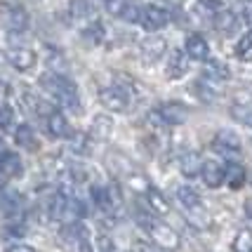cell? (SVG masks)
Instances as JSON below:
<instances>
[{"label":"cell","mask_w":252,"mask_h":252,"mask_svg":"<svg viewBox=\"0 0 252 252\" xmlns=\"http://www.w3.org/2000/svg\"><path fill=\"white\" fill-rule=\"evenodd\" d=\"M7 252H35L33 248H29V245H10L7 248Z\"/></svg>","instance_id":"cell-32"},{"label":"cell","mask_w":252,"mask_h":252,"mask_svg":"<svg viewBox=\"0 0 252 252\" xmlns=\"http://www.w3.org/2000/svg\"><path fill=\"white\" fill-rule=\"evenodd\" d=\"M167 22H170V12L165 7H160V5H144L139 10V22L137 24H142L149 33H154L158 29L167 26Z\"/></svg>","instance_id":"cell-10"},{"label":"cell","mask_w":252,"mask_h":252,"mask_svg":"<svg viewBox=\"0 0 252 252\" xmlns=\"http://www.w3.org/2000/svg\"><path fill=\"white\" fill-rule=\"evenodd\" d=\"M24 175V163L22 158L14 154V151H5L0 156V177L5 179H17Z\"/></svg>","instance_id":"cell-15"},{"label":"cell","mask_w":252,"mask_h":252,"mask_svg":"<svg viewBox=\"0 0 252 252\" xmlns=\"http://www.w3.org/2000/svg\"><path fill=\"white\" fill-rule=\"evenodd\" d=\"M193 92L198 94L200 101H205V104H212V101H217L221 97V90L217 85H212V80H203V78H198L196 83H193Z\"/></svg>","instance_id":"cell-20"},{"label":"cell","mask_w":252,"mask_h":252,"mask_svg":"<svg viewBox=\"0 0 252 252\" xmlns=\"http://www.w3.org/2000/svg\"><path fill=\"white\" fill-rule=\"evenodd\" d=\"M212 24H215V26H217L221 33L231 35V33L236 31V26H238V14H236L233 10H226V7H221V10L215 14Z\"/></svg>","instance_id":"cell-21"},{"label":"cell","mask_w":252,"mask_h":252,"mask_svg":"<svg viewBox=\"0 0 252 252\" xmlns=\"http://www.w3.org/2000/svg\"><path fill=\"white\" fill-rule=\"evenodd\" d=\"M99 101L113 113H127L132 106V94L123 85H106L99 90Z\"/></svg>","instance_id":"cell-6"},{"label":"cell","mask_w":252,"mask_h":252,"mask_svg":"<svg viewBox=\"0 0 252 252\" xmlns=\"http://www.w3.org/2000/svg\"><path fill=\"white\" fill-rule=\"evenodd\" d=\"M139 224H142V229L149 233V238H151L158 248H163V250H167V252L179 250L182 238H179V233H177L172 226H167L165 221H158V220H151V217L139 215Z\"/></svg>","instance_id":"cell-3"},{"label":"cell","mask_w":252,"mask_h":252,"mask_svg":"<svg viewBox=\"0 0 252 252\" xmlns=\"http://www.w3.org/2000/svg\"><path fill=\"white\" fill-rule=\"evenodd\" d=\"M142 196H144V200H146L149 210H154L156 215H167V212H170V203H167V198H165L158 189L149 187Z\"/></svg>","instance_id":"cell-19"},{"label":"cell","mask_w":252,"mask_h":252,"mask_svg":"<svg viewBox=\"0 0 252 252\" xmlns=\"http://www.w3.org/2000/svg\"><path fill=\"white\" fill-rule=\"evenodd\" d=\"M40 88L55 99V101H59L62 106H66V109L76 111V113L83 111L76 83L68 80L64 73H57V71H47V73H43V76H40Z\"/></svg>","instance_id":"cell-1"},{"label":"cell","mask_w":252,"mask_h":252,"mask_svg":"<svg viewBox=\"0 0 252 252\" xmlns=\"http://www.w3.org/2000/svg\"><path fill=\"white\" fill-rule=\"evenodd\" d=\"M200 165H203V158L196 154V151H189L179 158V170H182V175L184 177H196L200 175Z\"/></svg>","instance_id":"cell-23"},{"label":"cell","mask_w":252,"mask_h":252,"mask_svg":"<svg viewBox=\"0 0 252 252\" xmlns=\"http://www.w3.org/2000/svg\"><path fill=\"white\" fill-rule=\"evenodd\" d=\"M2 187H5V179H2V177H0V191H2Z\"/></svg>","instance_id":"cell-35"},{"label":"cell","mask_w":252,"mask_h":252,"mask_svg":"<svg viewBox=\"0 0 252 252\" xmlns=\"http://www.w3.org/2000/svg\"><path fill=\"white\" fill-rule=\"evenodd\" d=\"M139 5H134V2H121L118 5V10H116V14L121 17L123 22H130V24H137L139 22Z\"/></svg>","instance_id":"cell-27"},{"label":"cell","mask_w":252,"mask_h":252,"mask_svg":"<svg viewBox=\"0 0 252 252\" xmlns=\"http://www.w3.org/2000/svg\"><path fill=\"white\" fill-rule=\"evenodd\" d=\"M111 132H113V121L109 116H94V121H92V137L109 139Z\"/></svg>","instance_id":"cell-24"},{"label":"cell","mask_w":252,"mask_h":252,"mask_svg":"<svg viewBox=\"0 0 252 252\" xmlns=\"http://www.w3.org/2000/svg\"><path fill=\"white\" fill-rule=\"evenodd\" d=\"M167 52V40L163 35H146L139 45V57H142V64L151 66L156 62H160Z\"/></svg>","instance_id":"cell-8"},{"label":"cell","mask_w":252,"mask_h":252,"mask_svg":"<svg viewBox=\"0 0 252 252\" xmlns=\"http://www.w3.org/2000/svg\"><path fill=\"white\" fill-rule=\"evenodd\" d=\"M175 198H177V203H179V208L184 210V215H187V220L191 226H196V229H205V226H208L210 224L208 210L203 208V200H200L196 189L179 187L175 191Z\"/></svg>","instance_id":"cell-2"},{"label":"cell","mask_w":252,"mask_h":252,"mask_svg":"<svg viewBox=\"0 0 252 252\" xmlns=\"http://www.w3.org/2000/svg\"><path fill=\"white\" fill-rule=\"evenodd\" d=\"M224 184L233 191H238L245 184V167L238 160H229L224 165Z\"/></svg>","instance_id":"cell-16"},{"label":"cell","mask_w":252,"mask_h":252,"mask_svg":"<svg viewBox=\"0 0 252 252\" xmlns=\"http://www.w3.org/2000/svg\"><path fill=\"white\" fill-rule=\"evenodd\" d=\"M231 116L238 123H245V125L252 127V101H248V104H241V101L233 104V106H231Z\"/></svg>","instance_id":"cell-28"},{"label":"cell","mask_w":252,"mask_h":252,"mask_svg":"<svg viewBox=\"0 0 252 252\" xmlns=\"http://www.w3.org/2000/svg\"><path fill=\"white\" fill-rule=\"evenodd\" d=\"M233 52H236V57H238L241 62H248V64H250V62H252V33L243 35Z\"/></svg>","instance_id":"cell-29"},{"label":"cell","mask_w":252,"mask_h":252,"mask_svg":"<svg viewBox=\"0 0 252 252\" xmlns=\"http://www.w3.org/2000/svg\"><path fill=\"white\" fill-rule=\"evenodd\" d=\"M205 78L212 80V83H224V80L231 78V71L229 66L224 62H220V59H208L205 62Z\"/></svg>","instance_id":"cell-22"},{"label":"cell","mask_w":252,"mask_h":252,"mask_svg":"<svg viewBox=\"0 0 252 252\" xmlns=\"http://www.w3.org/2000/svg\"><path fill=\"white\" fill-rule=\"evenodd\" d=\"M97 252H113V243L106 236H99L97 238Z\"/></svg>","instance_id":"cell-31"},{"label":"cell","mask_w":252,"mask_h":252,"mask_svg":"<svg viewBox=\"0 0 252 252\" xmlns=\"http://www.w3.org/2000/svg\"><path fill=\"white\" fill-rule=\"evenodd\" d=\"M45 130H47L50 137H55V139H68V137L73 134L71 125L66 121V116L57 109L52 111L50 116H45Z\"/></svg>","instance_id":"cell-11"},{"label":"cell","mask_w":252,"mask_h":252,"mask_svg":"<svg viewBox=\"0 0 252 252\" xmlns=\"http://www.w3.org/2000/svg\"><path fill=\"white\" fill-rule=\"evenodd\" d=\"M231 250L233 252H252V231L250 229H241L233 236L231 243Z\"/></svg>","instance_id":"cell-25"},{"label":"cell","mask_w":252,"mask_h":252,"mask_svg":"<svg viewBox=\"0 0 252 252\" xmlns=\"http://www.w3.org/2000/svg\"><path fill=\"white\" fill-rule=\"evenodd\" d=\"M189 111L182 101H163L160 106L146 113V121L154 127H170V125H182L187 121Z\"/></svg>","instance_id":"cell-4"},{"label":"cell","mask_w":252,"mask_h":252,"mask_svg":"<svg viewBox=\"0 0 252 252\" xmlns=\"http://www.w3.org/2000/svg\"><path fill=\"white\" fill-rule=\"evenodd\" d=\"M5 154V142H2V137H0V156Z\"/></svg>","instance_id":"cell-34"},{"label":"cell","mask_w":252,"mask_h":252,"mask_svg":"<svg viewBox=\"0 0 252 252\" xmlns=\"http://www.w3.org/2000/svg\"><path fill=\"white\" fill-rule=\"evenodd\" d=\"M92 200H94V205H97L101 212H106V215H118L123 208V198H121V191L118 187H113V184H97V187H92Z\"/></svg>","instance_id":"cell-5"},{"label":"cell","mask_w":252,"mask_h":252,"mask_svg":"<svg viewBox=\"0 0 252 252\" xmlns=\"http://www.w3.org/2000/svg\"><path fill=\"white\" fill-rule=\"evenodd\" d=\"M189 71V57L184 55V50H172L170 52V62H167V78H182Z\"/></svg>","instance_id":"cell-17"},{"label":"cell","mask_w":252,"mask_h":252,"mask_svg":"<svg viewBox=\"0 0 252 252\" xmlns=\"http://www.w3.org/2000/svg\"><path fill=\"white\" fill-rule=\"evenodd\" d=\"M14 142L19 144L22 149H26V151H38L40 149V142H38V137H35V132H33L29 123H24V125H19L14 130Z\"/></svg>","instance_id":"cell-18"},{"label":"cell","mask_w":252,"mask_h":252,"mask_svg":"<svg viewBox=\"0 0 252 252\" xmlns=\"http://www.w3.org/2000/svg\"><path fill=\"white\" fill-rule=\"evenodd\" d=\"M12 125H14V109L0 101V130H10Z\"/></svg>","instance_id":"cell-30"},{"label":"cell","mask_w":252,"mask_h":252,"mask_svg":"<svg viewBox=\"0 0 252 252\" xmlns=\"http://www.w3.org/2000/svg\"><path fill=\"white\" fill-rule=\"evenodd\" d=\"M184 55H187L189 59H193V62H208L210 59L208 40H205L203 35H198V33H191L187 38V43H184Z\"/></svg>","instance_id":"cell-13"},{"label":"cell","mask_w":252,"mask_h":252,"mask_svg":"<svg viewBox=\"0 0 252 252\" xmlns=\"http://www.w3.org/2000/svg\"><path fill=\"white\" fill-rule=\"evenodd\" d=\"M0 22L12 33H19L29 29V14L19 5H0Z\"/></svg>","instance_id":"cell-9"},{"label":"cell","mask_w":252,"mask_h":252,"mask_svg":"<svg viewBox=\"0 0 252 252\" xmlns=\"http://www.w3.org/2000/svg\"><path fill=\"white\" fill-rule=\"evenodd\" d=\"M245 215H248V217H250V221H252V200H248V203H245Z\"/></svg>","instance_id":"cell-33"},{"label":"cell","mask_w":252,"mask_h":252,"mask_svg":"<svg viewBox=\"0 0 252 252\" xmlns=\"http://www.w3.org/2000/svg\"><path fill=\"white\" fill-rule=\"evenodd\" d=\"M104 35H106V31H104L101 22H92L83 29V38H85L90 45H99L101 40H104Z\"/></svg>","instance_id":"cell-26"},{"label":"cell","mask_w":252,"mask_h":252,"mask_svg":"<svg viewBox=\"0 0 252 252\" xmlns=\"http://www.w3.org/2000/svg\"><path fill=\"white\" fill-rule=\"evenodd\" d=\"M200 177L205 182V187L220 189L224 184V165L220 160H203L200 165Z\"/></svg>","instance_id":"cell-14"},{"label":"cell","mask_w":252,"mask_h":252,"mask_svg":"<svg viewBox=\"0 0 252 252\" xmlns=\"http://www.w3.org/2000/svg\"><path fill=\"white\" fill-rule=\"evenodd\" d=\"M5 57H7V62H10L17 71H31L33 66H35V52L29 50V47H7L5 50Z\"/></svg>","instance_id":"cell-12"},{"label":"cell","mask_w":252,"mask_h":252,"mask_svg":"<svg viewBox=\"0 0 252 252\" xmlns=\"http://www.w3.org/2000/svg\"><path fill=\"white\" fill-rule=\"evenodd\" d=\"M212 149H215V154L224 156L229 160H236L243 151V142L233 130H220L212 137Z\"/></svg>","instance_id":"cell-7"}]
</instances>
